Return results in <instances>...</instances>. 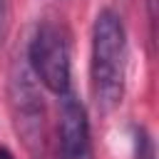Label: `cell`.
I'll return each mask as SVG.
<instances>
[{
  "label": "cell",
  "instance_id": "2",
  "mask_svg": "<svg viewBox=\"0 0 159 159\" xmlns=\"http://www.w3.org/2000/svg\"><path fill=\"white\" fill-rule=\"evenodd\" d=\"M10 109L15 119V129L22 137L27 152L32 159H45V104L40 87L35 82L32 70L27 67V60H15L10 70Z\"/></svg>",
  "mask_w": 159,
  "mask_h": 159
},
{
  "label": "cell",
  "instance_id": "6",
  "mask_svg": "<svg viewBox=\"0 0 159 159\" xmlns=\"http://www.w3.org/2000/svg\"><path fill=\"white\" fill-rule=\"evenodd\" d=\"M5 17H7V2L0 0V32H2V25H5Z\"/></svg>",
  "mask_w": 159,
  "mask_h": 159
},
{
  "label": "cell",
  "instance_id": "4",
  "mask_svg": "<svg viewBox=\"0 0 159 159\" xmlns=\"http://www.w3.org/2000/svg\"><path fill=\"white\" fill-rule=\"evenodd\" d=\"M57 159H94L87 109L72 92L60 94Z\"/></svg>",
  "mask_w": 159,
  "mask_h": 159
},
{
  "label": "cell",
  "instance_id": "3",
  "mask_svg": "<svg viewBox=\"0 0 159 159\" xmlns=\"http://www.w3.org/2000/svg\"><path fill=\"white\" fill-rule=\"evenodd\" d=\"M25 60L35 80H40L50 92L55 94L70 92V47L65 32L57 25L42 22L35 27Z\"/></svg>",
  "mask_w": 159,
  "mask_h": 159
},
{
  "label": "cell",
  "instance_id": "5",
  "mask_svg": "<svg viewBox=\"0 0 159 159\" xmlns=\"http://www.w3.org/2000/svg\"><path fill=\"white\" fill-rule=\"evenodd\" d=\"M134 144H137V157L139 159H154V144H152V139L144 129H137Z\"/></svg>",
  "mask_w": 159,
  "mask_h": 159
},
{
  "label": "cell",
  "instance_id": "7",
  "mask_svg": "<svg viewBox=\"0 0 159 159\" xmlns=\"http://www.w3.org/2000/svg\"><path fill=\"white\" fill-rule=\"evenodd\" d=\"M0 159H12V154L7 149H0Z\"/></svg>",
  "mask_w": 159,
  "mask_h": 159
},
{
  "label": "cell",
  "instance_id": "1",
  "mask_svg": "<svg viewBox=\"0 0 159 159\" xmlns=\"http://www.w3.org/2000/svg\"><path fill=\"white\" fill-rule=\"evenodd\" d=\"M92 89L97 104L112 109L122 102L127 77V32L122 17L104 7L97 12L92 25Z\"/></svg>",
  "mask_w": 159,
  "mask_h": 159
}]
</instances>
